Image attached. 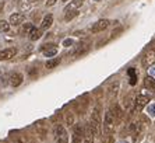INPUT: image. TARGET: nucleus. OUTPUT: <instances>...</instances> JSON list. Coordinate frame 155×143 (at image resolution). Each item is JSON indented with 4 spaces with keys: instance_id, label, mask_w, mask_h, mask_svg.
<instances>
[{
    "instance_id": "obj_19",
    "label": "nucleus",
    "mask_w": 155,
    "mask_h": 143,
    "mask_svg": "<svg viewBox=\"0 0 155 143\" xmlns=\"http://www.w3.org/2000/svg\"><path fill=\"white\" fill-rule=\"evenodd\" d=\"M59 63H60V58H53V59H49V61L45 63V66H46L48 69H53V68H56Z\"/></svg>"
},
{
    "instance_id": "obj_17",
    "label": "nucleus",
    "mask_w": 155,
    "mask_h": 143,
    "mask_svg": "<svg viewBox=\"0 0 155 143\" xmlns=\"http://www.w3.org/2000/svg\"><path fill=\"white\" fill-rule=\"evenodd\" d=\"M81 4H83V0H73L69 6H66L64 13H66V11H70V10H77V9H78Z\"/></svg>"
},
{
    "instance_id": "obj_18",
    "label": "nucleus",
    "mask_w": 155,
    "mask_h": 143,
    "mask_svg": "<svg viewBox=\"0 0 155 143\" xmlns=\"http://www.w3.org/2000/svg\"><path fill=\"white\" fill-rule=\"evenodd\" d=\"M110 112H112L113 117H115V121L120 119V117H122V110L119 108V105H117V104H115V105H112V107H110Z\"/></svg>"
},
{
    "instance_id": "obj_12",
    "label": "nucleus",
    "mask_w": 155,
    "mask_h": 143,
    "mask_svg": "<svg viewBox=\"0 0 155 143\" xmlns=\"http://www.w3.org/2000/svg\"><path fill=\"white\" fill-rule=\"evenodd\" d=\"M52 23H53V16L52 14H46L45 17H43L42 23H41V30H48L49 27L52 25Z\"/></svg>"
},
{
    "instance_id": "obj_5",
    "label": "nucleus",
    "mask_w": 155,
    "mask_h": 143,
    "mask_svg": "<svg viewBox=\"0 0 155 143\" xmlns=\"http://www.w3.org/2000/svg\"><path fill=\"white\" fill-rule=\"evenodd\" d=\"M141 63H143V66H144V68H147V69L151 68V66H154V65H155V48L150 49L147 54L143 56Z\"/></svg>"
},
{
    "instance_id": "obj_1",
    "label": "nucleus",
    "mask_w": 155,
    "mask_h": 143,
    "mask_svg": "<svg viewBox=\"0 0 155 143\" xmlns=\"http://www.w3.org/2000/svg\"><path fill=\"white\" fill-rule=\"evenodd\" d=\"M90 126L91 129H92V132H94V135H99V132H101V125H102V119H101V112H99V108L95 107L94 111H92V114H91V119H90Z\"/></svg>"
},
{
    "instance_id": "obj_26",
    "label": "nucleus",
    "mask_w": 155,
    "mask_h": 143,
    "mask_svg": "<svg viewBox=\"0 0 155 143\" xmlns=\"http://www.w3.org/2000/svg\"><path fill=\"white\" fill-rule=\"evenodd\" d=\"M58 0H46V6L48 7H51V6H53L54 3H56Z\"/></svg>"
},
{
    "instance_id": "obj_29",
    "label": "nucleus",
    "mask_w": 155,
    "mask_h": 143,
    "mask_svg": "<svg viewBox=\"0 0 155 143\" xmlns=\"http://www.w3.org/2000/svg\"><path fill=\"white\" fill-rule=\"evenodd\" d=\"M61 2H63V3H66V2H69V0H61Z\"/></svg>"
},
{
    "instance_id": "obj_6",
    "label": "nucleus",
    "mask_w": 155,
    "mask_h": 143,
    "mask_svg": "<svg viewBox=\"0 0 155 143\" xmlns=\"http://www.w3.org/2000/svg\"><path fill=\"white\" fill-rule=\"evenodd\" d=\"M83 138H84V126L81 124H77L74 126V131H73L71 143H83Z\"/></svg>"
},
{
    "instance_id": "obj_10",
    "label": "nucleus",
    "mask_w": 155,
    "mask_h": 143,
    "mask_svg": "<svg viewBox=\"0 0 155 143\" xmlns=\"http://www.w3.org/2000/svg\"><path fill=\"white\" fill-rule=\"evenodd\" d=\"M24 20H25V16L22 13H14V14L10 16L8 23H10V25H20L24 23Z\"/></svg>"
},
{
    "instance_id": "obj_4",
    "label": "nucleus",
    "mask_w": 155,
    "mask_h": 143,
    "mask_svg": "<svg viewBox=\"0 0 155 143\" xmlns=\"http://www.w3.org/2000/svg\"><path fill=\"white\" fill-rule=\"evenodd\" d=\"M150 97L148 96H144V94H138L137 97H136V100H134V111L136 112H140L143 108L147 105L148 103H150Z\"/></svg>"
},
{
    "instance_id": "obj_2",
    "label": "nucleus",
    "mask_w": 155,
    "mask_h": 143,
    "mask_svg": "<svg viewBox=\"0 0 155 143\" xmlns=\"http://www.w3.org/2000/svg\"><path fill=\"white\" fill-rule=\"evenodd\" d=\"M115 117L110 112V110L105 112V118H104V132L105 133H110L115 129Z\"/></svg>"
},
{
    "instance_id": "obj_22",
    "label": "nucleus",
    "mask_w": 155,
    "mask_h": 143,
    "mask_svg": "<svg viewBox=\"0 0 155 143\" xmlns=\"http://www.w3.org/2000/svg\"><path fill=\"white\" fill-rule=\"evenodd\" d=\"M10 30V23L6 21V20H0V31L7 32Z\"/></svg>"
},
{
    "instance_id": "obj_25",
    "label": "nucleus",
    "mask_w": 155,
    "mask_h": 143,
    "mask_svg": "<svg viewBox=\"0 0 155 143\" xmlns=\"http://www.w3.org/2000/svg\"><path fill=\"white\" fill-rule=\"evenodd\" d=\"M63 45H64V47H70V45H73V40H64L63 41Z\"/></svg>"
},
{
    "instance_id": "obj_21",
    "label": "nucleus",
    "mask_w": 155,
    "mask_h": 143,
    "mask_svg": "<svg viewBox=\"0 0 155 143\" xmlns=\"http://www.w3.org/2000/svg\"><path fill=\"white\" fill-rule=\"evenodd\" d=\"M129 75H130V84H131V86H134V84H136V82H137V72H136V69H129Z\"/></svg>"
},
{
    "instance_id": "obj_20",
    "label": "nucleus",
    "mask_w": 155,
    "mask_h": 143,
    "mask_svg": "<svg viewBox=\"0 0 155 143\" xmlns=\"http://www.w3.org/2000/svg\"><path fill=\"white\" fill-rule=\"evenodd\" d=\"M77 16H78V11H77V10L66 11V13H64V20H66V21H70V20H73V18L77 17Z\"/></svg>"
},
{
    "instance_id": "obj_7",
    "label": "nucleus",
    "mask_w": 155,
    "mask_h": 143,
    "mask_svg": "<svg viewBox=\"0 0 155 143\" xmlns=\"http://www.w3.org/2000/svg\"><path fill=\"white\" fill-rule=\"evenodd\" d=\"M109 24H110V21H109V20H106V18H104V20H98V21L95 23L92 27H91V31H92V32L105 31V30L109 27Z\"/></svg>"
},
{
    "instance_id": "obj_3",
    "label": "nucleus",
    "mask_w": 155,
    "mask_h": 143,
    "mask_svg": "<svg viewBox=\"0 0 155 143\" xmlns=\"http://www.w3.org/2000/svg\"><path fill=\"white\" fill-rule=\"evenodd\" d=\"M54 143H69V136L63 125H56L54 128Z\"/></svg>"
},
{
    "instance_id": "obj_14",
    "label": "nucleus",
    "mask_w": 155,
    "mask_h": 143,
    "mask_svg": "<svg viewBox=\"0 0 155 143\" xmlns=\"http://www.w3.org/2000/svg\"><path fill=\"white\" fill-rule=\"evenodd\" d=\"M87 49H88V45H87L85 42L78 44V45H77V48H76V51L73 52V56H80V55H83Z\"/></svg>"
},
{
    "instance_id": "obj_23",
    "label": "nucleus",
    "mask_w": 155,
    "mask_h": 143,
    "mask_svg": "<svg viewBox=\"0 0 155 143\" xmlns=\"http://www.w3.org/2000/svg\"><path fill=\"white\" fill-rule=\"evenodd\" d=\"M31 28H32V24H29V23H27V24H24L21 27V34H29V31H31Z\"/></svg>"
},
{
    "instance_id": "obj_11",
    "label": "nucleus",
    "mask_w": 155,
    "mask_h": 143,
    "mask_svg": "<svg viewBox=\"0 0 155 143\" xmlns=\"http://www.w3.org/2000/svg\"><path fill=\"white\" fill-rule=\"evenodd\" d=\"M22 82H24V77H22L21 73H18V72L11 73V76H10V84L13 87H18Z\"/></svg>"
},
{
    "instance_id": "obj_15",
    "label": "nucleus",
    "mask_w": 155,
    "mask_h": 143,
    "mask_svg": "<svg viewBox=\"0 0 155 143\" xmlns=\"http://www.w3.org/2000/svg\"><path fill=\"white\" fill-rule=\"evenodd\" d=\"M144 86L147 87L148 90L155 91V79L152 77V76H147V77L144 79Z\"/></svg>"
},
{
    "instance_id": "obj_31",
    "label": "nucleus",
    "mask_w": 155,
    "mask_h": 143,
    "mask_svg": "<svg viewBox=\"0 0 155 143\" xmlns=\"http://www.w3.org/2000/svg\"><path fill=\"white\" fill-rule=\"evenodd\" d=\"M95 2H99V0H95Z\"/></svg>"
},
{
    "instance_id": "obj_28",
    "label": "nucleus",
    "mask_w": 155,
    "mask_h": 143,
    "mask_svg": "<svg viewBox=\"0 0 155 143\" xmlns=\"http://www.w3.org/2000/svg\"><path fill=\"white\" fill-rule=\"evenodd\" d=\"M14 143H22V142H21V140H20V139H17V140H15Z\"/></svg>"
},
{
    "instance_id": "obj_16",
    "label": "nucleus",
    "mask_w": 155,
    "mask_h": 143,
    "mask_svg": "<svg viewBox=\"0 0 155 143\" xmlns=\"http://www.w3.org/2000/svg\"><path fill=\"white\" fill-rule=\"evenodd\" d=\"M43 54H45V56H54V55L58 54V48L53 47L52 44H48V49H43Z\"/></svg>"
},
{
    "instance_id": "obj_27",
    "label": "nucleus",
    "mask_w": 155,
    "mask_h": 143,
    "mask_svg": "<svg viewBox=\"0 0 155 143\" xmlns=\"http://www.w3.org/2000/svg\"><path fill=\"white\" fill-rule=\"evenodd\" d=\"M3 6H4V4H3V3H2V2H0V11L3 10Z\"/></svg>"
},
{
    "instance_id": "obj_24",
    "label": "nucleus",
    "mask_w": 155,
    "mask_h": 143,
    "mask_svg": "<svg viewBox=\"0 0 155 143\" xmlns=\"http://www.w3.org/2000/svg\"><path fill=\"white\" fill-rule=\"evenodd\" d=\"M66 122H67V125H73V122H74V117H73V114H67V117H66Z\"/></svg>"
},
{
    "instance_id": "obj_9",
    "label": "nucleus",
    "mask_w": 155,
    "mask_h": 143,
    "mask_svg": "<svg viewBox=\"0 0 155 143\" xmlns=\"http://www.w3.org/2000/svg\"><path fill=\"white\" fill-rule=\"evenodd\" d=\"M17 49L15 48H6V49L0 51V61H8L13 56H15Z\"/></svg>"
},
{
    "instance_id": "obj_30",
    "label": "nucleus",
    "mask_w": 155,
    "mask_h": 143,
    "mask_svg": "<svg viewBox=\"0 0 155 143\" xmlns=\"http://www.w3.org/2000/svg\"><path fill=\"white\" fill-rule=\"evenodd\" d=\"M31 2H38V0H31Z\"/></svg>"
},
{
    "instance_id": "obj_32",
    "label": "nucleus",
    "mask_w": 155,
    "mask_h": 143,
    "mask_svg": "<svg viewBox=\"0 0 155 143\" xmlns=\"http://www.w3.org/2000/svg\"><path fill=\"white\" fill-rule=\"evenodd\" d=\"M122 143H124V142H122ZM126 143H127V142H126Z\"/></svg>"
},
{
    "instance_id": "obj_13",
    "label": "nucleus",
    "mask_w": 155,
    "mask_h": 143,
    "mask_svg": "<svg viewBox=\"0 0 155 143\" xmlns=\"http://www.w3.org/2000/svg\"><path fill=\"white\" fill-rule=\"evenodd\" d=\"M28 37H29V40H31V41L39 40L41 37H42V30L32 27V28H31V31H29V34H28Z\"/></svg>"
},
{
    "instance_id": "obj_8",
    "label": "nucleus",
    "mask_w": 155,
    "mask_h": 143,
    "mask_svg": "<svg viewBox=\"0 0 155 143\" xmlns=\"http://www.w3.org/2000/svg\"><path fill=\"white\" fill-rule=\"evenodd\" d=\"M94 132L91 129L90 124H87L85 128H84V138H83V143H94Z\"/></svg>"
}]
</instances>
